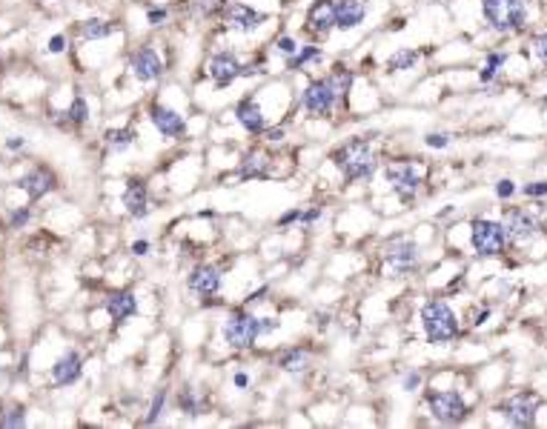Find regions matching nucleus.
Masks as SVG:
<instances>
[{
    "mask_svg": "<svg viewBox=\"0 0 547 429\" xmlns=\"http://www.w3.org/2000/svg\"><path fill=\"white\" fill-rule=\"evenodd\" d=\"M544 103H547V97H544Z\"/></svg>",
    "mask_w": 547,
    "mask_h": 429,
    "instance_id": "obj_51",
    "label": "nucleus"
},
{
    "mask_svg": "<svg viewBox=\"0 0 547 429\" xmlns=\"http://www.w3.org/2000/svg\"><path fill=\"white\" fill-rule=\"evenodd\" d=\"M218 332H221V344L230 352H253L264 338L261 315H255V309H247V306H233L221 317Z\"/></svg>",
    "mask_w": 547,
    "mask_h": 429,
    "instance_id": "obj_3",
    "label": "nucleus"
},
{
    "mask_svg": "<svg viewBox=\"0 0 547 429\" xmlns=\"http://www.w3.org/2000/svg\"><path fill=\"white\" fill-rule=\"evenodd\" d=\"M186 292L201 298V300H212L224 292V269L218 264H195L186 275Z\"/></svg>",
    "mask_w": 547,
    "mask_h": 429,
    "instance_id": "obj_17",
    "label": "nucleus"
},
{
    "mask_svg": "<svg viewBox=\"0 0 547 429\" xmlns=\"http://www.w3.org/2000/svg\"><path fill=\"white\" fill-rule=\"evenodd\" d=\"M324 218V206H318V203H312V206H301V229H312L318 221Z\"/></svg>",
    "mask_w": 547,
    "mask_h": 429,
    "instance_id": "obj_38",
    "label": "nucleus"
},
{
    "mask_svg": "<svg viewBox=\"0 0 547 429\" xmlns=\"http://www.w3.org/2000/svg\"><path fill=\"white\" fill-rule=\"evenodd\" d=\"M83 372V358L78 349H66L52 366H49V375H52V384L55 386H72Z\"/></svg>",
    "mask_w": 547,
    "mask_h": 429,
    "instance_id": "obj_23",
    "label": "nucleus"
},
{
    "mask_svg": "<svg viewBox=\"0 0 547 429\" xmlns=\"http://www.w3.org/2000/svg\"><path fill=\"white\" fill-rule=\"evenodd\" d=\"M244 63H247V60H244L235 49H230V46L212 49V52L206 55V60H203V77L209 80L212 89L224 92V89H230V86H235V83L241 80Z\"/></svg>",
    "mask_w": 547,
    "mask_h": 429,
    "instance_id": "obj_10",
    "label": "nucleus"
},
{
    "mask_svg": "<svg viewBox=\"0 0 547 429\" xmlns=\"http://www.w3.org/2000/svg\"><path fill=\"white\" fill-rule=\"evenodd\" d=\"M52 186H55V175L46 166H35V169H29V172H23L18 178V189H23L29 195V200L46 197L52 192Z\"/></svg>",
    "mask_w": 547,
    "mask_h": 429,
    "instance_id": "obj_24",
    "label": "nucleus"
},
{
    "mask_svg": "<svg viewBox=\"0 0 547 429\" xmlns=\"http://www.w3.org/2000/svg\"><path fill=\"white\" fill-rule=\"evenodd\" d=\"M147 118L152 124V129L169 141V143H181L189 138V115L181 109V106H172L166 100V94H155L149 100V109H147Z\"/></svg>",
    "mask_w": 547,
    "mask_h": 429,
    "instance_id": "obj_8",
    "label": "nucleus"
},
{
    "mask_svg": "<svg viewBox=\"0 0 547 429\" xmlns=\"http://www.w3.org/2000/svg\"><path fill=\"white\" fill-rule=\"evenodd\" d=\"M450 143H453L450 132H427L424 135V146L427 149H447Z\"/></svg>",
    "mask_w": 547,
    "mask_h": 429,
    "instance_id": "obj_40",
    "label": "nucleus"
},
{
    "mask_svg": "<svg viewBox=\"0 0 547 429\" xmlns=\"http://www.w3.org/2000/svg\"><path fill=\"white\" fill-rule=\"evenodd\" d=\"M115 32V23L106 21V18H89L80 23V35L83 40H106L109 35Z\"/></svg>",
    "mask_w": 547,
    "mask_h": 429,
    "instance_id": "obj_32",
    "label": "nucleus"
},
{
    "mask_svg": "<svg viewBox=\"0 0 547 429\" xmlns=\"http://www.w3.org/2000/svg\"><path fill=\"white\" fill-rule=\"evenodd\" d=\"M301 224V206H290L287 212H281L275 218V229L278 232H287V229H298Z\"/></svg>",
    "mask_w": 547,
    "mask_h": 429,
    "instance_id": "obj_36",
    "label": "nucleus"
},
{
    "mask_svg": "<svg viewBox=\"0 0 547 429\" xmlns=\"http://www.w3.org/2000/svg\"><path fill=\"white\" fill-rule=\"evenodd\" d=\"M418 60H421V52H418L415 46H401V49H395V52L387 55V60H384V75H387V77L407 75V72H413V69L418 66Z\"/></svg>",
    "mask_w": 547,
    "mask_h": 429,
    "instance_id": "obj_27",
    "label": "nucleus"
},
{
    "mask_svg": "<svg viewBox=\"0 0 547 429\" xmlns=\"http://www.w3.org/2000/svg\"><path fill=\"white\" fill-rule=\"evenodd\" d=\"M501 227L507 232V241L510 244H530L536 235H538V221H536V214L527 212L524 206H507L501 209Z\"/></svg>",
    "mask_w": 547,
    "mask_h": 429,
    "instance_id": "obj_18",
    "label": "nucleus"
},
{
    "mask_svg": "<svg viewBox=\"0 0 547 429\" xmlns=\"http://www.w3.org/2000/svg\"><path fill=\"white\" fill-rule=\"evenodd\" d=\"M504 63H507V52H501V49L484 52V63H482V69H479V83H482V86H493V83L501 77Z\"/></svg>",
    "mask_w": 547,
    "mask_h": 429,
    "instance_id": "obj_28",
    "label": "nucleus"
},
{
    "mask_svg": "<svg viewBox=\"0 0 547 429\" xmlns=\"http://www.w3.org/2000/svg\"><path fill=\"white\" fill-rule=\"evenodd\" d=\"M63 49H66V35H55V38L49 40V52H52V55H60Z\"/></svg>",
    "mask_w": 547,
    "mask_h": 429,
    "instance_id": "obj_48",
    "label": "nucleus"
},
{
    "mask_svg": "<svg viewBox=\"0 0 547 429\" xmlns=\"http://www.w3.org/2000/svg\"><path fill=\"white\" fill-rule=\"evenodd\" d=\"M26 146V138H21V135H12L9 141H6V149H12V152H18V149H23Z\"/></svg>",
    "mask_w": 547,
    "mask_h": 429,
    "instance_id": "obj_49",
    "label": "nucleus"
},
{
    "mask_svg": "<svg viewBox=\"0 0 547 429\" xmlns=\"http://www.w3.org/2000/svg\"><path fill=\"white\" fill-rule=\"evenodd\" d=\"M533 49H536V58L541 60V66L547 69V29H544L541 35H536V40H533Z\"/></svg>",
    "mask_w": 547,
    "mask_h": 429,
    "instance_id": "obj_46",
    "label": "nucleus"
},
{
    "mask_svg": "<svg viewBox=\"0 0 547 429\" xmlns=\"http://www.w3.org/2000/svg\"><path fill=\"white\" fill-rule=\"evenodd\" d=\"M218 18H221L227 32H235V35H253V32H258L270 21L267 12H261L253 4H247V0H224L221 15H218Z\"/></svg>",
    "mask_w": 547,
    "mask_h": 429,
    "instance_id": "obj_12",
    "label": "nucleus"
},
{
    "mask_svg": "<svg viewBox=\"0 0 547 429\" xmlns=\"http://www.w3.org/2000/svg\"><path fill=\"white\" fill-rule=\"evenodd\" d=\"M341 109V100L326 75L304 77V86L295 92V115H304L307 121H333Z\"/></svg>",
    "mask_w": 547,
    "mask_h": 429,
    "instance_id": "obj_2",
    "label": "nucleus"
},
{
    "mask_svg": "<svg viewBox=\"0 0 547 429\" xmlns=\"http://www.w3.org/2000/svg\"><path fill=\"white\" fill-rule=\"evenodd\" d=\"M149 252H152V241H149V238H138V241L129 244V255L138 258V261H141V258H149Z\"/></svg>",
    "mask_w": 547,
    "mask_h": 429,
    "instance_id": "obj_45",
    "label": "nucleus"
},
{
    "mask_svg": "<svg viewBox=\"0 0 547 429\" xmlns=\"http://www.w3.org/2000/svg\"><path fill=\"white\" fill-rule=\"evenodd\" d=\"M538 409H541V398H538L536 392H530V389H521V392H516V395H507V398L499 403L501 418H504L510 426H519V429L536 426Z\"/></svg>",
    "mask_w": 547,
    "mask_h": 429,
    "instance_id": "obj_16",
    "label": "nucleus"
},
{
    "mask_svg": "<svg viewBox=\"0 0 547 429\" xmlns=\"http://www.w3.org/2000/svg\"><path fill=\"white\" fill-rule=\"evenodd\" d=\"M318 63H324V46H318L315 40H304L301 49L292 58L284 60V69L290 75H301V72H307L309 66H318Z\"/></svg>",
    "mask_w": 547,
    "mask_h": 429,
    "instance_id": "obj_26",
    "label": "nucleus"
},
{
    "mask_svg": "<svg viewBox=\"0 0 547 429\" xmlns=\"http://www.w3.org/2000/svg\"><path fill=\"white\" fill-rule=\"evenodd\" d=\"M270 292H272V286H270V283L264 281V283H261L258 289H253V292H247V298L241 300V306H247V309H255V306H258L261 300H267V295H270Z\"/></svg>",
    "mask_w": 547,
    "mask_h": 429,
    "instance_id": "obj_39",
    "label": "nucleus"
},
{
    "mask_svg": "<svg viewBox=\"0 0 547 429\" xmlns=\"http://www.w3.org/2000/svg\"><path fill=\"white\" fill-rule=\"evenodd\" d=\"M166 406H169V389H166V386H161V389L152 395L149 409H147V415L141 418V423H144V426H155V423H161V420H164V415H166Z\"/></svg>",
    "mask_w": 547,
    "mask_h": 429,
    "instance_id": "obj_30",
    "label": "nucleus"
},
{
    "mask_svg": "<svg viewBox=\"0 0 547 429\" xmlns=\"http://www.w3.org/2000/svg\"><path fill=\"white\" fill-rule=\"evenodd\" d=\"M301 43H304V40H301L298 35H292V32H278V35L272 38V52H278V55L287 60V58H292V55L301 49Z\"/></svg>",
    "mask_w": 547,
    "mask_h": 429,
    "instance_id": "obj_33",
    "label": "nucleus"
},
{
    "mask_svg": "<svg viewBox=\"0 0 547 429\" xmlns=\"http://www.w3.org/2000/svg\"><path fill=\"white\" fill-rule=\"evenodd\" d=\"M203 409H206V398L195 389V386H184L181 392H178V412L181 415H203Z\"/></svg>",
    "mask_w": 547,
    "mask_h": 429,
    "instance_id": "obj_29",
    "label": "nucleus"
},
{
    "mask_svg": "<svg viewBox=\"0 0 547 429\" xmlns=\"http://www.w3.org/2000/svg\"><path fill=\"white\" fill-rule=\"evenodd\" d=\"M418 320H421V330H424L427 344H450V341H456L462 335L459 315H456V309L445 298L424 300V306L418 312Z\"/></svg>",
    "mask_w": 547,
    "mask_h": 429,
    "instance_id": "obj_5",
    "label": "nucleus"
},
{
    "mask_svg": "<svg viewBox=\"0 0 547 429\" xmlns=\"http://www.w3.org/2000/svg\"><path fill=\"white\" fill-rule=\"evenodd\" d=\"M172 18V9L166 4H155V6H147V26L149 29H164Z\"/></svg>",
    "mask_w": 547,
    "mask_h": 429,
    "instance_id": "obj_35",
    "label": "nucleus"
},
{
    "mask_svg": "<svg viewBox=\"0 0 547 429\" xmlns=\"http://www.w3.org/2000/svg\"><path fill=\"white\" fill-rule=\"evenodd\" d=\"M127 69L144 86L164 83L169 72V58L164 55V49H158V43H138L127 58Z\"/></svg>",
    "mask_w": 547,
    "mask_h": 429,
    "instance_id": "obj_9",
    "label": "nucleus"
},
{
    "mask_svg": "<svg viewBox=\"0 0 547 429\" xmlns=\"http://www.w3.org/2000/svg\"><path fill=\"white\" fill-rule=\"evenodd\" d=\"M233 121H235V126L247 135V138H261L264 132H267V126H270V118H267V112H264V106H261V100L255 97V92H247V94H241L235 103H233Z\"/></svg>",
    "mask_w": 547,
    "mask_h": 429,
    "instance_id": "obj_15",
    "label": "nucleus"
},
{
    "mask_svg": "<svg viewBox=\"0 0 547 429\" xmlns=\"http://www.w3.org/2000/svg\"><path fill=\"white\" fill-rule=\"evenodd\" d=\"M32 218V209L29 206H18L12 214H9V229H23Z\"/></svg>",
    "mask_w": 547,
    "mask_h": 429,
    "instance_id": "obj_43",
    "label": "nucleus"
},
{
    "mask_svg": "<svg viewBox=\"0 0 547 429\" xmlns=\"http://www.w3.org/2000/svg\"><path fill=\"white\" fill-rule=\"evenodd\" d=\"M275 369H281L284 375H304V372H309V366H312V358H309V352L304 349V347H284L278 355H275Z\"/></svg>",
    "mask_w": 547,
    "mask_h": 429,
    "instance_id": "obj_25",
    "label": "nucleus"
},
{
    "mask_svg": "<svg viewBox=\"0 0 547 429\" xmlns=\"http://www.w3.org/2000/svg\"><path fill=\"white\" fill-rule=\"evenodd\" d=\"M326 166H330L339 175L341 186H353V183H364L373 180L381 169V155L376 149V138L370 135H353L347 141H341L330 158H326Z\"/></svg>",
    "mask_w": 547,
    "mask_h": 429,
    "instance_id": "obj_1",
    "label": "nucleus"
},
{
    "mask_svg": "<svg viewBox=\"0 0 547 429\" xmlns=\"http://www.w3.org/2000/svg\"><path fill=\"white\" fill-rule=\"evenodd\" d=\"M421 384H424L421 369H407V372L401 375V389H404V392H418Z\"/></svg>",
    "mask_w": 547,
    "mask_h": 429,
    "instance_id": "obj_41",
    "label": "nucleus"
},
{
    "mask_svg": "<svg viewBox=\"0 0 547 429\" xmlns=\"http://www.w3.org/2000/svg\"><path fill=\"white\" fill-rule=\"evenodd\" d=\"M521 195H524V197H533V200L547 197V180H530V183H524V186H521Z\"/></svg>",
    "mask_w": 547,
    "mask_h": 429,
    "instance_id": "obj_44",
    "label": "nucleus"
},
{
    "mask_svg": "<svg viewBox=\"0 0 547 429\" xmlns=\"http://www.w3.org/2000/svg\"><path fill=\"white\" fill-rule=\"evenodd\" d=\"M250 384H253L250 372H244V369H235V372H233V386H235V389L244 392V389H250Z\"/></svg>",
    "mask_w": 547,
    "mask_h": 429,
    "instance_id": "obj_47",
    "label": "nucleus"
},
{
    "mask_svg": "<svg viewBox=\"0 0 547 429\" xmlns=\"http://www.w3.org/2000/svg\"><path fill=\"white\" fill-rule=\"evenodd\" d=\"M490 315H493L490 309H482V312L473 317V327H482V324H487V317H490Z\"/></svg>",
    "mask_w": 547,
    "mask_h": 429,
    "instance_id": "obj_50",
    "label": "nucleus"
},
{
    "mask_svg": "<svg viewBox=\"0 0 547 429\" xmlns=\"http://www.w3.org/2000/svg\"><path fill=\"white\" fill-rule=\"evenodd\" d=\"M23 423H26V409L23 406H12V409H6L4 415H0V426L4 429H18Z\"/></svg>",
    "mask_w": 547,
    "mask_h": 429,
    "instance_id": "obj_37",
    "label": "nucleus"
},
{
    "mask_svg": "<svg viewBox=\"0 0 547 429\" xmlns=\"http://www.w3.org/2000/svg\"><path fill=\"white\" fill-rule=\"evenodd\" d=\"M330 6H333V18H336V32L350 35L370 21L373 0H330Z\"/></svg>",
    "mask_w": 547,
    "mask_h": 429,
    "instance_id": "obj_19",
    "label": "nucleus"
},
{
    "mask_svg": "<svg viewBox=\"0 0 547 429\" xmlns=\"http://www.w3.org/2000/svg\"><path fill=\"white\" fill-rule=\"evenodd\" d=\"M470 246L476 258H499L507 252L510 241L507 232L501 227V221L496 218H476L470 224Z\"/></svg>",
    "mask_w": 547,
    "mask_h": 429,
    "instance_id": "obj_11",
    "label": "nucleus"
},
{
    "mask_svg": "<svg viewBox=\"0 0 547 429\" xmlns=\"http://www.w3.org/2000/svg\"><path fill=\"white\" fill-rule=\"evenodd\" d=\"M135 141H138V132L132 126H115L106 132V146L112 152H127L135 146Z\"/></svg>",
    "mask_w": 547,
    "mask_h": 429,
    "instance_id": "obj_31",
    "label": "nucleus"
},
{
    "mask_svg": "<svg viewBox=\"0 0 547 429\" xmlns=\"http://www.w3.org/2000/svg\"><path fill=\"white\" fill-rule=\"evenodd\" d=\"M89 103H86V97L83 94H75L72 97V103H69V109H66V121L69 124H75V126H83L86 121H89Z\"/></svg>",
    "mask_w": 547,
    "mask_h": 429,
    "instance_id": "obj_34",
    "label": "nucleus"
},
{
    "mask_svg": "<svg viewBox=\"0 0 547 429\" xmlns=\"http://www.w3.org/2000/svg\"><path fill=\"white\" fill-rule=\"evenodd\" d=\"M304 32L315 43H324L326 38L336 32V18H333L330 0H312V6L304 15Z\"/></svg>",
    "mask_w": 547,
    "mask_h": 429,
    "instance_id": "obj_20",
    "label": "nucleus"
},
{
    "mask_svg": "<svg viewBox=\"0 0 547 429\" xmlns=\"http://www.w3.org/2000/svg\"><path fill=\"white\" fill-rule=\"evenodd\" d=\"M124 209L132 221H147L152 214V186L144 178H132L124 186Z\"/></svg>",
    "mask_w": 547,
    "mask_h": 429,
    "instance_id": "obj_21",
    "label": "nucleus"
},
{
    "mask_svg": "<svg viewBox=\"0 0 547 429\" xmlns=\"http://www.w3.org/2000/svg\"><path fill=\"white\" fill-rule=\"evenodd\" d=\"M381 180L387 186V192L410 206L418 200L421 189H424V166L418 161H381Z\"/></svg>",
    "mask_w": 547,
    "mask_h": 429,
    "instance_id": "obj_4",
    "label": "nucleus"
},
{
    "mask_svg": "<svg viewBox=\"0 0 547 429\" xmlns=\"http://www.w3.org/2000/svg\"><path fill=\"white\" fill-rule=\"evenodd\" d=\"M275 152L264 143L258 146H250L247 152L238 155V163H235V180H272L275 178Z\"/></svg>",
    "mask_w": 547,
    "mask_h": 429,
    "instance_id": "obj_14",
    "label": "nucleus"
},
{
    "mask_svg": "<svg viewBox=\"0 0 547 429\" xmlns=\"http://www.w3.org/2000/svg\"><path fill=\"white\" fill-rule=\"evenodd\" d=\"M381 264H384V272L398 278V275H413L418 272L421 266V246L413 235L407 232H395L390 235L384 244H381Z\"/></svg>",
    "mask_w": 547,
    "mask_h": 429,
    "instance_id": "obj_6",
    "label": "nucleus"
},
{
    "mask_svg": "<svg viewBox=\"0 0 547 429\" xmlns=\"http://www.w3.org/2000/svg\"><path fill=\"white\" fill-rule=\"evenodd\" d=\"M427 409H430V418L439 420L445 426H456V423H464L467 415H470V406L464 401V395L459 389H435V392H427Z\"/></svg>",
    "mask_w": 547,
    "mask_h": 429,
    "instance_id": "obj_13",
    "label": "nucleus"
},
{
    "mask_svg": "<svg viewBox=\"0 0 547 429\" xmlns=\"http://www.w3.org/2000/svg\"><path fill=\"white\" fill-rule=\"evenodd\" d=\"M103 309L109 315V320L118 327V324H127L129 317L138 315V295L132 289H115L109 292L106 300H103Z\"/></svg>",
    "mask_w": 547,
    "mask_h": 429,
    "instance_id": "obj_22",
    "label": "nucleus"
},
{
    "mask_svg": "<svg viewBox=\"0 0 547 429\" xmlns=\"http://www.w3.org/2000/svg\"><path fill=\"white\" fill-rule=\"evenodd\" d=\"M493 189H496V197H499V200H510V197L519 192V186H516L513 178H499Z\"/></svg>",
    "mask_w": 547,
    "mask_h": 429,
    "instance_id": "obj_42",
    "label": "nucleus"
},
{
    "mask_svg": "<svg viewBox=\"0 0 547 429\" xmlns=\"http://www.w3.org/2000/svg\"><path fill=\"white\" fill-rule=\"evenodd\" d=\"M482 18L496 35H516L527 29V0H482Z\"/></svg>",
    "mask_w": 547,
    "mask_h": 429,
    "instance_id": "obj_7",
    "label": "nucleus"
}]
</instances>
